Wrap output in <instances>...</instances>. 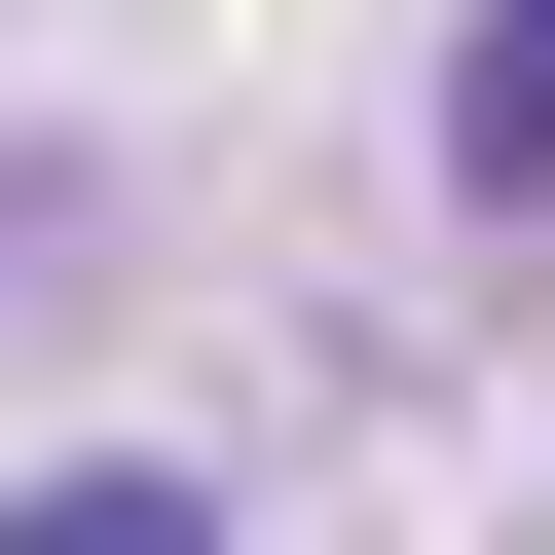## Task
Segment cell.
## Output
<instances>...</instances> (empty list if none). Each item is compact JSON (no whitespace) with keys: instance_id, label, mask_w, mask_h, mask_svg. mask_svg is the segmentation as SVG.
Wrapping results in <instances>:
<instances>
[{"instance_id":"cell-1","label":"cell","mask_w":555,"mask_h":555,"mask_svg":"<svg viewBox=\"0 0 555 555\" xmlns=\"http://www.w3.org/2000/svg\"><path fill=\"white\" fill-rule=\"evenodd\" d=\"M0 555H222V481H149V444H75V481H0Z\"/></svg>"},{"instance_id":"cell-2","label":"cell","mask_w":555,"mask_h":555,"mask_svg":"<svg viewBox=\"0 0 555 555\" xmlns=\"http://www.w3.org/2000/svg\"><path fill=\"white\" fill-rule=\"evenodd\" d=\"M444 149H481V185H555V0H481V75H444Z\"/></svg>"}]
</instances>
